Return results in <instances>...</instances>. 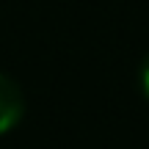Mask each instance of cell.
<instances>
[{
    "mask_svg": "<svg viewBox=\"0 0 149 149\" xmlns=\"http://www.w3.org/2000/svg\"><path fill=\"white\" fill-rule=\"evenodd\" d=\"M22 113H25V100H22L19 86L11 77L0 74V135L17 127Z\"/></svg>",
    "mask_w": 149,
    "mask_h": 149,
    "instance_id": "cell-1",
    "label": "cell"
},
{
    "mask_svg": "<svg viewBox=\"0 0 149 149\" xmlns=\"http://www.w3.org/2000/svg\"><path fill=\"white\" fill-rule=\"evenodd\" d=\"M138 83H141V91H144V97L149 100V55L144 58V64H141V69H138Z\"/></svg>",
    "mask_w": 149,
    "mask_h": 149,
    "instance_id": "cell-2",
    "label": "cell"
}]
</instances>
